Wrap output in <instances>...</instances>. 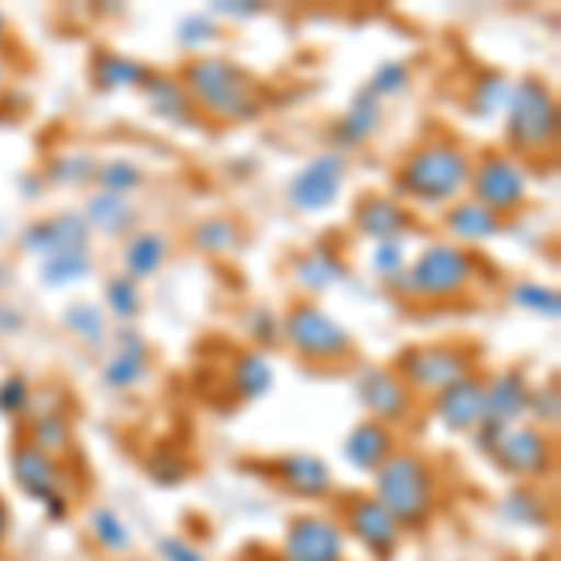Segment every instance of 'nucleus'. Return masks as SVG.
Segmentation results:
<instances>
[{"instance_id":"nucleus-1","label":"nucleus","mask_w":561,"mask_h":561,"mask_svg":"<svg viewBox=\"0 0 561 561\" xmlns=\"http://www.w3.org/2000/svg\"><path fill=\"white\" fill-rule=\"evenodd\" d=\"M472 153L449 135L423 139L420 147L404 153V161L393 169V195L404 206H427V210H446L457 198L468 195L472 180Z\"/></svg>"},{"instance_id":"nucleus-2","label":"nucleus","mask_w":561,"mask_h":561,"mask_svg":"<svg viewBox=\"0 0 561 561\" xmlns=\"http://www.w3.org/2000/svg\"><path fill=\"white\" fill-rule=\"evenodd\" d=\"M180 83L192 94V102L198 113H210L217 121L243 124L262 116V90L255 79L248 76V68H240L229 57H195L184 68Z\"/></svg>"},{"instance_id":"nucleus-3","label":"nucleus","mask_w":561,"mask_h":561,"mask_svg":"<svg viewBox=\"0 0 561 561\" xmlns=\"http://www.w3.org/2000/svg\"><path fill=\"white\" fill-rule=\"evenodd\" d=\"M505 153L517 161H539L558 150V98L539 76H520L505 105Z\"/></svg>"},{"instance_id":"nucleus-4","label":"nucleus","mask_w":561,"mask_h":561,"mask_svg":"<svg viewBox=\"0 0 561 561\" xmlns=\"http://www.w3.org/2000/svg\"><path fill=\"white\" fill-rule=\"evenodd\" d=\"M434 494L438 479L427 457L415 449H393L389 460L375 472V497L378 505L397 520L401 531H420L434 513Z\"/></svg>"},{"instance_id":"nucleus-5","label":"nucleus","mask_w":561,"mask_h":561,"mask_svg":"<svg viewBox=\"0 0 561 561\" xmlns=\"http://www.w3.org/2000/svg\"><path fill=\"white\" fill-rule=\"evenodd\" d=\"M479 277V259L468 248H460L454 240H434L409 259V270L397 280V293L409 296V300H457L472 288Z\"/></svg>"},{"instance_id":"nucleus-6","label":"nucleus","mask_w":561,"mask_h":561,"mask_svg":"<svg viewBox=\"0 0 561 561\" xmlns=\"http://www.w3.org/2000/svg\"><path fill=\"white\" fill-rule=\"evenodd\" d=\"M280 341L307 364H345L356 352L348 325L311 300H296L280 314Z\"/></svg>"},{"instance_id":"nucleus-7","label":"nucleus","mask_w":561,"mask_h":561,"mask_svg":"<svg viewBox=\"0 0 561 561\" xmlns=\"http://www.w3.org/2000/svg\"><path fill=\"white\" fill-rule=\"evenodd\" d=\"M531 195V173L524 161H517L505 150H483L472 161V180H468V198L486 206L502 221L520 214Z\"/></svg>"},{"instance_id":"nucleus-8","label":"nucleus","mask_w":561,"mask_h":561,"mask_svg":"<svg viewBox=\"0 0 561 561\" xmlns=\"http://www.w3.org/2000/svg\"><path fill=\"white\" fill-rule=\"evenodd\" d=\"M476 348L460 341H438V345H412L393 359V370L409 382L415 397H434L457 378L476 370Z\"/></svg>"},{"instance_id":"nucleus-9","label":"nucleus","mask_w":561,"mask_h":561,"mask_svg":"<svg viewBox=\"0 0 561 561\" xmlns=\"http://www.w3.org/2000/svg\"><path fill=\"white\" fill-rule=\"evenodd\" d=\"M345 176H348V153L322 150L288 180L285 195H288V203H293V210H300V214L330 210V206L337 203L341 187H345Z\"/></svg>"},{"instance_id":"nucleus-10","label":"nucleus","mask_w":561,"mask_h":561,"mask_svg":"<svg viewBox=\"0 0 561 561\" xmlns=\"http://www.w3.org/2000/svg\"><path fill=\"white\" fill-rule=\"evenodd\" d=\"M356 393H359V404L367 409L370 420L386 423V427L409 423L415 415V401H420V397L409 389V382H404L393 367H382V364H367L359 370Z\"/></svg>"},{"instance_id":"nucleus-11","label":"nucleus","mask_w":561,"mask_h":561,"mask_svg":"<svg viewBox=\"0 0 561 561\" xmlns=\"http://www.w3.org/2000/svg\"><path fill=\"white\" fill-rule=\"evenodd\" d=\"M341 520H345V528L352 539L359 542V547L367 550V554H375L378 561H389L397 554V547H401V528H397V520L389 517V513L378 505L375 494H352L345 497V510H341Z\"/></svg>"},{"instance_id":"nucleus-12","label":"nucleus","mask_w":561,"mask_h":561,"mask_svg":"<svg viewBox=\"0 0 561 561\" xmlns=\"http://www.w3.org/2000/svg\"><path fill=\"white\" fill-rule=\"evenodd\" d=\"M280 561H345V531L322 513L296 517L280 542Z\"/></svg>"},{"instance_id":"nucleus-13","label":"nucleus","mask_w":561,"mask_h":561,"mask_svg":"<svg viewBox=\"0 0 561 561\" xmlns=\"http://www.w3.org/2000/svg\"><path fill=\"white\" fill-rule=\"evenodd\" d=\"M491 457L510 476L536 479L554 465V442H550V434L539 431L536 423H517V427H510L502 434V442L494 446Z\"/></svg>"},{"instance_id":"nucleus-14","label":"nucleus","mask_w":561,"mask_h":561,"mask_svg":"<svg viewBox=\"0 0 561 561\" xmlns=\"http://www.w3.org/2000/svg\"><path fill=\"white\" fill-rule=\"evenodd\" d=\"M20 248L26 255H38L49 259V255H65V251H79V248H94L90 243V229L83 221V214L76 210H60L53 217H42V221H31L20 237Z\"/></svg>"},{"instance_id":"nucleus-15","label":"nucleus","mask_w":561,"mask_h":561,"mask_svg":"<svg viewBox=\"0 0 561 561\" xmlns=\"http://www.w3.org/2000/svg\"><path fill=\"white\" fill-rule=\"evenodd\" d=\"M352 229L359 237L382 243V240H404L415 229V217L409 206L389 192H367L352 210Z\"/></svg>"},{"instance_id":"nucleus-16","label":"nucleus","mask_w":561,"mask_h":561,"mask_svg":"<svg viewBox=\"0 0 561 561\" xmlns=\"http://www.w3.org/2000/svg\"><path fill=\"white\" fill-rule=\"evenodd\" d=\"M108 341H113V352H108V359L102 364V382L108 389H116V393H131V389H139L150 375L147 337H142L139 330L124 325V330H116Z\"/></svg>"},{"instance_id":"nucleus-17","label":"nucleus","mask_w":561,"mask_h":561,"mask_svg":"<svg viewBox=\"0 0 561 561\" xmlns=\"http://www.w3.org/2000/svg\"><path fill=\"white\" fill-rule=\"evenodd\" d=\"M483 393H486V378L472 370V375L457 378L454 386H446L442 393L431 397L434 404V415L446 423L449 431H460V434H472L483 420Z\"/></svg>"},{"instance_id":"nucleus-18","label":"nucleus","mask_w":561,"mask_h":561,"mask_svg":"<svg viewBox=\"0 0 561 561\" xmlns=\"http://www.w3.org/2000/svg\"><path fill=\"white\" fill-rule=\"evenodd\" d=\"M528 375L517 367H505L497 375L486 378V393H483V420L497 423V427H517L528 415Z\"/></svg>"},{"instance_id":"nucleus-19","label":"nucleus","mask_w":561,"mask_h":561,"mask_svg":"<svg viewBox=\"0 0 561 561\" xmlns=\"http://www.w3.org/2000/svg\"><path fill=\"white\" fill-rule=\"evenodd\" d=\"M12 476H15V483H20V491L38 497L42 505L49 502V497L65 494V479H60L57 457L42 454L31 442H20V446L12 449Z\"/></svg>"},{"instance_id":"nucleus-20","label":"nucleus","mask_w":561,"mask_h":561,"mask_svg":"<svg viewBox=\"0 0 561 561\" xmlns=\"http://www.w3.org/2000/svg\"><path fill=\"white\" fill-rule=\"evenodd\" d=\"M442 229L454 237V243L472 251L476 243H486V240H497L505 232V221L497 214H491L486 206H479L476 198H457L454 206H446L442 214Z\"/></svg>"},{"instance_id":"nucleus-21","label":"nucleus","mask_w":561,"mask_h":561,"mask_svg":"<svg viewBox=\"0 0 561 561\" xmlns=\"http://www.w3.org/2000/svg\"><path fill=\"white\" fill-rule=\"evenodd\" d=\"M345 277H348V262L341 259L330 243H314L311 251H304V255L293 262V280L307 296L330 293V288L341 285Z\"/></svg>"},{"instance_id":"nucleus-22","label":"nucleus","mask_w":561,"mask_h":561,"mask_svg":"<svg viewBox=\"0 0 561 561\" xmlns=\"http://www.w3.org/2000/svg\"><path fill=\"white\" fill-rule=\"evenodd\" d=\"M393 449H397L393 427H386V423H378V420L356 423L345 438V460L356 472H378Z\"/></svg>"},{"instance_id":"nucleus-23","label":"nucleus","mask_w":561,"mask_h":561,"mask_svg":"<svg viewBox=\"0 0 561 561\" xmlns=\"http://www.w3.org/2000/svg\"><path fill=\"white\" fill-rule=\"evenodd\" d=\"M142 94H147L150 113L158 116V121L173 124V128H187V124L198 121V108L192 102V94L184 90V83H180V76H161V71H153L147 79V87H142Z\"/></svg>"},{"instance_id":"nucleus-24","label":"nucleus","mask_w":561,"mask_h":561,"mask_svg":"<svg viewBox=\"0 0 561 561\" xmlns=\"http://www.w3.org/2000/svg\"><path fill=\"white\" fill-rule=\"evenodd\" d=\"M378 128H382V105L359 90V94L352 98V105L337 116V121H333V128H330L333 150L345 153V150L364 147Z\"/></svg>"},{"instance_id":"nucleus-25","label":"nucleus","mask_w":561,"mask_h":561,"mask_svg":"<svg viewBox=\"0 0 561 561\" xmlns=\"http://www.w3.org/2000/svg\"><path fill=\"white\" fill-rule=\"evenodd\" d=\"M169 251H173V243H169L165 232H150V229L131 232V237L124 240V251H121V262H124L121 274H128L131 280H139L142 285V280L158 277L161 270H165Z\"/></svg>"},{"instance_id":"nucleus-26","label":"nucleus","mask_w":561,"mask_h":561,"mask_svg":"<svg viewBox=\"0 0 561 561\" xmlns=\"http://www.w3.org/2000/svg\"><path fill=\"white\" fill-rule=\"evenodd\" d=\"M135 206L128 198L121 195H105V192H94L87 198L83 206V221L90 229V237H105V240H128L131 229H135Z\"/></svg>"},{"instance_id":"nucleus-27","label":"nucleus","mask_w":561,"mask_h":561,"mask_svg":"<svg viewBox=\"0 0 561 561\" xmlns=\"http://www.w3.org/2000/svg\"><path fill=\"white\" fill-rule=\"evenodd\" d=\"M277 476L285 483V491L300 494V497H325L333 494V476H330V465L314 454H288L277 460Z\"/></svg>"},{"instance_id":"nucleus-28","label":"nucleus","mask_w":561,"mask_h":561,"mask_svg":"<svg viewBox=\"0 0 561 561\" xmlns=\"http://www.w3.org/2000/svg\"><path fill=\"white\" fill-rule=\"evenodd\" d=\"M153 71L135 57H124V53H94L90 60V83L105 94H121V90H142Z\"/></svg>"},{"instance_id":"nucleus-29","label":"nucleus","mask_w":561,"mask_h":561,"mask_svg":"<svg viewBox=\"0 0 561 561\" xmlns=\"http://www.w3.org/2000/svg\"><path fill=\"white\" fill-rule=\"evenodd\" d=\"M60 325L87 348H102L108 345V337H113L105 307L94 300H71L65 311H60Z\"/></svg>"},{"instance_id":"nucleus-30","label":"nucleus","mask_w":561,"mask_h":561,"mask_svg":"<svg viewBox=\"0 0 561 561\" xmlns=\"http://www.w3.org/2000/svg\"><path fill=\"white\" fill-rule=\"evenodd\" d=\"M90 274H94V248L65 251V255H49L38 262V280L45 288H71Z\"/></svg>"},{"instance_id":"nucleus-31","label":"nucleus","mask_w":561,"mask_h":561,"mask_svg":"<svg viewBox=\"0 0 561 561\" xmlns=\"http://www.w3.org/2000/svg\"><path fill=\"white\" fill-rule=\"evenodd\" d=\"M274 386V367H270L266 352H240L237 364H232V389H237L240 401H259V397L270 393Z\"/></svg>"},{"instance_id":"nucleus-32","label":"nucleus","mask_w":561,"mask_h":561,"mask_svg":"<svg viewBox=\"0 0 561 561\" xmlns=\"http://www.w3.org/2000/svg\"><path fill=\"white\" fill-rule=\"evenodd\" d=\"M192 248L203 251V255H232L240 248V221L225 214L203 217L192 229Z\"/></svg>"},{"instance_id":"nucleus-33","label":"nucleus","mask_w":561,"mask_h":561,"mask_svg":"<svg viewBox=\"0 0 561 561\" xmlns=\"http://www.w3.org/2000/svg\"><path fill=\"white\" fill-rule=\"evenodd\" d=\"M102 307H105V314H113V319H121V322L139 319V311H142L139 280H131L128 274H113L102 288Z\"/></svg>"},{"instance_id":"nucleus-34","label":"nucleus","mask_w":561,"mask_h":561,"mask_svg":"<svg viewBox=\"0 0 561 561\" xmlns=\"http://www.w3.org/2000/svg\"><path fill=\"white\" fill-rule=\"evenodd\" d=\"M510 94H513V79L502 76V71H483L476 79L472 94H468V105L472 113L479 116H502L505 105H510Z\"/></svg>"},{"instance_id":"nucleus-35","label":"nucleus","mask_w":561,"mask_h":561,"mask_svg":"<svg viewBox=\"0 0 561 561\" xmlns=\"http://www.w3.org/2000/svg\"><path fill=\"white\" fill-rule=\"evenodd\" d=\"M412 87V65L409 60H382L375 71H370V79L364 83V94L375 98L378 105L389 102V98H401L409 94Z\"/></svg>"},{"instance_id":"nucleus-36","label":"nucleus","mask_w":561,"mask_h":561,"mask_svg":"<svg viewBox=\"0 0 561 561\" xmlns=\"http://www.w3.org/2000/svg\"><path fill=\"white\" fill-rule=\"evenodd\" d=\"M90 536L102 550L108 554H128L131 550V528L121 520V513L108 510V505H98L94 513H90Z\"/></svg>"},{"instance_id":"nucleus-37","label":"nucleus","mask_w":561,"mask_h":561,"mask_svg":"<svg viewBox=\"0 0 561 561\" xmlns=\"http://www.w3.org/2000/svg\"><path fill=\"white\" fill-rule=\"evenodd\" d=\"M94 184H98V192H105V195L128 198L131 192H139V187H142V169L135 165V161H128V158L98 161Z\"/></svg>"},{"instance_id":"nucleus-38","label":"nucleus","mask_w":561,"mask_h":561,"mask_svg":"<svg viewBox=\"0 0 561 561\" xmlns=\"http://www.w3.org/2000/svg\"><path fill=\"white\" fill-rule=\"evenodd\" d=\"M31 446H38L42 454L60 457L71 449V423L60 412H38L31 420Z\"/></svg>"},{"instance_id":"nucleus-39","label":"nucleus","mask_w":561,"mask_h":561,"mask_svg":"<svg viewBox=\"0 0 561 561\" xmlns=\"http://www.w3.org/2000/svg\"><path fill=\"white\" fill-rule=\"evenodd\" d=\"M240 325L251 345H255V352L280 345V314L270 304H248V311L240 314Z\"/></svg>"},{"instance_id":"nucleus-40","label":"nucleus","mask_w":561,"mask_h":561,"mask_svg":"<svg viewBox=\"0 0 561 561\" xmlns=\"http://www.w3.org/2000/svg\"><path fill=\"white\" fill-rule=\"evenodd\" d=\"M510 304L520 307V311L539 314V319H558V311H561L558 288H547L542 280H517V285L510 288Z\"/></svg>"},{"instance_id":"nucleus-41","label":"nucleus","mask_w":561,"mask_h":561,"mask_svg":"<svg viewBox=\"0 0 561 561\" xmlns=\"http://www.w3.org/2000/svg\"><path fill=\"white\" fill-rule=\"evenodd\" d=\"M98 173V161L90 153H57L45 169V180L57 187H83Z\"/></svg>"},{"instance_id":"nucleus-42","label":"nucleus","mask_w":561,"mask_h":561,"mask_svg":"<svg viewBox=\"0 0 561 561\" xmlns=\"http://www.w3.org/2000/svg\"><path fill=\"white\" fill-rule=\"evenodd\" d=\"M404 270H409V248H404V240H382L370 248V274L378 280L397 285Z\"/></svg>"},{"instance_id":"nucleus-43","label":"nucleus","mask_w":561,"mask_h":561,"mask_svg":"<svg viewBox=\"0 0 561 561\" xmlns=\"http://www.w3.org/2000/svg\"><path fill=\"white\" fill-rule=\"evenodd\" d=\"M31 409H34V386L26 382L23 375H8L4 382H0V415L23 420Z\"/></svg>"},{"instance_id":"nucleus-44","label":"nucleus","mask_w":561,"mask_h":561,"mask_svg":"<svg viewBox=\"0 0 561 561\" xmlns=\"http://www.w3.org/2000/svg\"><path fill=\"white\" fill-rule=\"evenodd\" d=\"M524 420H536L539 431L558 427V420H561V397H558V386L554 382L531 389V393H528V415H524Z\"/></svg>"},{"instance_id":"nucleus-45","label":"nucleus","mask_w":561,"mask_h":561,"mask_svg":"<svg viewBox=\"0 0 561 561\" xmlns=\"http://www.w3.org/2000/svg\"><path fill=\"white\" fill-rule=\"evenodd\" d=\"M217 34H221V26L210 12H195L187 15L184 23H180V42L187 45V49H203V45H214Z\"/></svg>"},{"instance_id":"nucleus-46","label":"nucleus","mask_w":561,"mask_h":561,"mask_svg":"<svg viewBox=\"0 0 561 561\" xmlns=\"http://www.w3.org/2000/svg\"><path fill=\"white\" fill-rule=\"evenodd\" d=\"M150 472H153V479H158L161 486H176L180 483V476H184V460H180L176 454H158L153 457V465H150Z\"/></svg>"},{"instance_id":"nucleus-47","label":"nucleus","mask_w":561,"mask_h":561,"mask_svg":"<svg viewBox=\"0 0 561 561\" xmlns=\"http://www.w3.org/2000/svg\"><path fill=\"white\" fill-rule=\"evenodd\" d=\"M262 12V4H243V0H221V4L210 8L214 20H255Z\"/></svg>"},{"instance_id":"nucleus-48","label":"nucleus","mask_w":561,"mask_h":561,"mask_svg":"<svg viewBox=\"0 0 561 561\" xmlns=\"http://www.w3.org/2000/svg\"><path fill=\"white\" fill-rule=\"evenodd\" d=\"M26 330V314L15 304H0V337H15Z\"/></svg>"},{"instance_id":"nucleus-49","label":"nucleus","mask_w":561,"mask_h":561,"mask_svg":"<svg viewBox=\"0 0 561 561\" xmlns=\"http://www.w3.org/2000/svg\"><path fill=\"white\" fill-rule=\"evenodd\" d=\"M161 554H165V561H206L192 542H184V539H161Z\"/></svg>"},{"instance_id":"nucleus-50","label":"nucleus","mask_w":561,"mask_h":561,"mask_svg":"<svg viewBox=\"0 0 561 561\" xmlns=\"http://www.w3.org/2000/svg\"><path fill=\"white\" fill-rule=\"evenodd\" d=\"M8 536V513H4V505H0V542H4Z\"/></svg>"},{"instance_id":"nucleus-51","label":"nucleus","mask_w":561,"mask_h":561,"mask_svg":"<svg viewBox=\"0 0 561 561\" xmlns=\"http://www.w3.org/2000/svg\"><path fill=\"white\" fill-rule=\"evenodd\" d=\"M4 42H8V15L0 12V45H4Z\"/></svg>"},{"instance_id":"nucleus-52","label":"nucleus","mask_w":561,"mask_h":561,"mask_svg":"<svg viewBox=\"0 0 561 561\" xmlns=\"http://www.w3.org/2000/svg\"><path fill=\"white\" fill-rule=\"evenodd\" d=\"M4 285H8V266L0 262V293H4Z\"/></svg>"},{"instance_id":"nucleus-53","label":"nucleus","mask_w":561,"mask_h":561,"mask_svg":"<svg viewBox=\"0 0 561 561\" xmlns=\"http://www.w3.org/2000/svg\"><path fill=\"white\" fill-rule=\"evenodd\" d=\"M0 83H4V68H0Z\"/></svg>"},{"instance_id":"nucleus-54","label":"nucleus","mask_w":561,"mask_h":561,"mask_svg":"<svg viewBox=\"0 0 561 561\" xmlns=\"http://www.w3.org/2000/svg\"><path fill=\"white\" fill-rule=\"evenodd\" d=\"M116 561H131V558H116Z\"/></svg>"}]
</instances>
